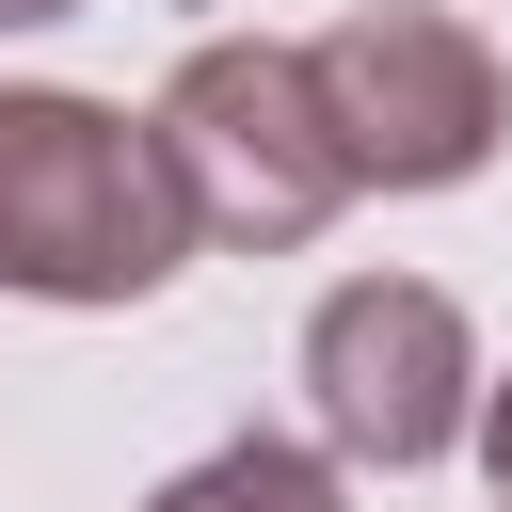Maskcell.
<instances>
[{
  "label": "cell",
  "mask_w": 512,
  "mask_h": 512,
  "mask_svg": "<svg viewBox=\"0 0 512 512\" xmlns=\"http://www.w3.org/2000/svg\"><path fill=\"white\" fill-rule=\"evenodd\" d=\"M192 256V192L160 128L96 96H0V288L32 304H144Z\"/></svg>",
  "instance_id": "cell-1"
},
{
  "label": "cell",
  "mask_w": 512,
  "mask_h": 512,
  "mask_svg": "<svg viewBox=\"0 0 512 512\" xmlns=\"http://www.w3.org/2000/svg\"><path fill=\"white\" fill-rule=\"evenodd\" d=\"M144 128H160V160H176V192H192V240L288 256V240H320V224L352 208V160H336V128H320V80H304V48H272V32L192 48Z\"/></svg>",
  "instance_id": "cell-2"
},
{
  "label": "cell",
  "mask_w": 512,
  "mask_h": 512,
  "mask_svg": "<svg viewBox=\"0 0 512 512\" xmlns=\"http://www.w3.org/2000/svg\"><path fill=\"white\" fill-rule=\"evenodd\" d=\"M304 80H320V128H336L352 192H368V176H384V192H448V176H480L496 128H512L496 48H480L464 16H432V0L336 16V32L304 48Z\"/></svg>",
  "instance_id": "cell-3"
},
{
  "label": "cell",
  "mask_w": 512,
  "mask_h": 512,
  "mask_svg": "<svg viewBox=\"0 0 512 512\" xmlns=\"http://www.w3.org/2000/svg\"><path fill=\"white\" fill-rule=\"evenodd\" d=\"M464 384H480V352H464V304H448V288H416V272L320 288V320H304L320 448H352V464H432V448L464 432Z\"/></svg>",
  "instance_id": "cell-4"
},
{
  "label": "cell",
  "mask_w": 512,
  "mask_h": 512,
  "mask_svg": "<svg viewBox=\"0 0 512 512\" xmlns=\"http://www.w3.org/2000/svg\"><path fill=\"white\" fill-rule=\"evenodd\" d=\"M144 512H336V464H320V448H288V432H240V448L176 464Z\"/></svg>",
  "instance_id": "cell-5"
},
{
  "label": "cell",
  "mask_w": 512,
  "mask_h": 512,
  "mask_svg": "<svg viewBox=\"0 0 512 512\" xmlns=\"http://www.w3.org/2000/svg\"><path fill=\"white\" fill-rule=\"evenodd\" d=\"M480 464H496V496H512V384L480 400Z\"/></svg>",
  "instance_id": "cell-6"
},
{
  "label": "cell",
  "mask_w": 512,
  "mask_h": 512,
  "mask_svg": "<svg viewBox=\"0 0 512 512\" xmlns=\"http://www.w3.org/2000/svg\"><path fill=\"white\" fill-rule=\"evenodd\" d=\"M32 16H64V0H0V32H32Z\"/></svg>",
  "instance_id": "cell-7"
}]
</instances>
